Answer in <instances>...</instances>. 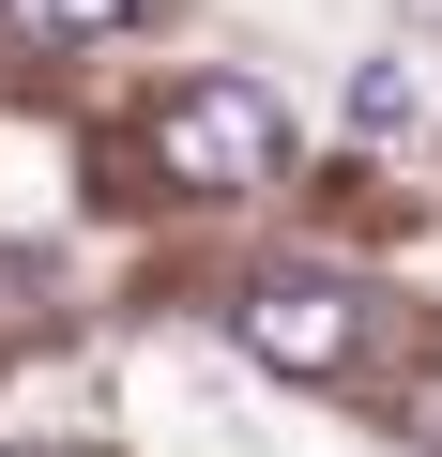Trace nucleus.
<instances>
[{
	"label": "nucleus",
	"mask_w": 442,
	"mask_h": 457,
	"mask_svg": "<svg viewBox=\"0 0 442 457\" xmlns=\"http://www.w3.org/2000/svg\"><path fill=\"white\" fill-rule=\"evenodd\" d=\"M153 168H168L183 198H260V183H290V92H260V77H168Z\"/></svg>",
	"instance_id": "obj_1"
},
{
	"label": "nucleus",
	"mask_w": 442,
	"mask_h": 457,
	"mask_svg": "<svg viewBox=\"0 0 442 457\" xmlns=\"http://www.w3.org/2000/svg\"><path fill=\"white\" fill-rule=\"evenodd\" d=\"M229 320H245V351L290 366V381H351V366H366V290H351V275H260Z\"/></svg>",
	"instance_id": "obj_2"
},
{
	"label": "nucleus",
	"mask_w": 442,
	"mask_h": 457,
	"mask_svg": "<svg viewBox=\"0 0 442 457\" xmlns=\"http://www.w3.org/2000/svg\"><path fill=\"white\" fill-rule=\"evenodd\" d=\"M336 107H351V137H427V107H442V92H427L412 62H351V92H336Z\"/></svg>",
	"instance_id": "obj_3"
},
{
	"label": "nucleus",
	"mask_w": 442,
	"mask_h": 457,
	"mask_svg": "<svg viewBox=\"0 0 442 457\" xmlns=\"http://www.w3.org/2000/svg\"><path fill=\"white\" fill-rule=\"evenodd\" d=\"M0 16H16L31 46H92V31H138L153 0H0Z\"/></svg>",
	"instance_id": "obj_4"
},
{
	"label": "nucleus",
	"mask_w": 442,
	"mask_h": 457,
	"mask_svg": "<svg viewBox=\"0 0 442 457\" xmlns=\"http://www.w3.org/2000/svg\"><path fill=\"white\" fill-rule=\"evenodd\" d=\"M412 442H427V457H442V381H427V396H412Z\"/></svg>",
	"instance_id": "obj_5"
}]
</instances>
